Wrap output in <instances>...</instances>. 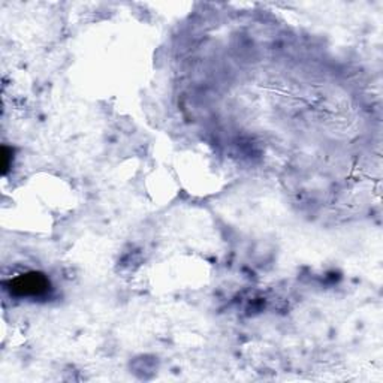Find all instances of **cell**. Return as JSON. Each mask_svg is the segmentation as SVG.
<instances>
[{"label":"cell","instance_id":"cell-1","mask_svg":"<svg viewBox=\"0 0 383 383\" xmlns=\"http://www.w3.org/2000/svg\"><path fill=\"white\" fill-rule=\"evenodd\" d=\"M48 287V282L41 274H30L21 275L12 283V290L18 295H32L38 297L44 294Z\"/></svg>","mask_w":383,"mask_h":383}]
</instances>
